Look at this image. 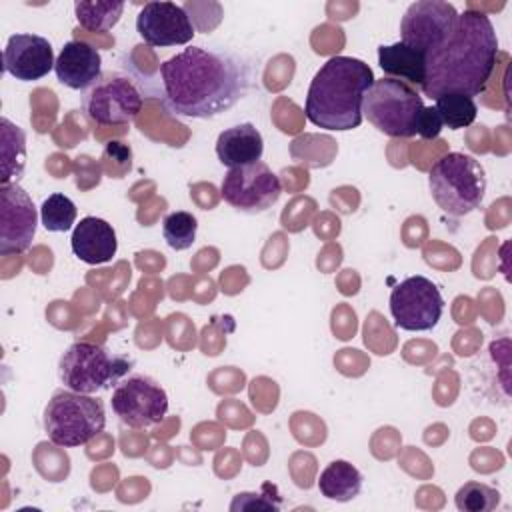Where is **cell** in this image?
I'll use <instances>...</instances> for the list:
<instances>
[{
    "label": "cell",
    "mask_w": 512,
    "mask_h": 512,
    "mask_svg": "<svg viewBox=\"0 0 512 512\" xmlns=\"http://www.w3.org/2000/svg\"><path fill=\"white\" fill-rule=\"evenodd\" d=\"M456 22L458 10L448 2H412L400 20V42L426 56L450 36Z\"/></svg>",
    "instance_id": "12"
},
{
    "label": "cell",
    "mask_w": 512,
    "mask_h": 512,
    "mask_svg": "<svg viewBox=\"0 0 512 512\" xmlns=\"http://www.w3.org/2000/svg\"><path fill=\"white\" fill-rule=\"evenodd\" d=\"M132 368V360L112 354L96 342H74L58 362L60 382L74 392L94 394L116 386Z\"/></svg>",
    "instance_id": "7"
},
{
    "label": "cell",
    "mask_w": 512,
    "mask_h": 512,
    "mask_svg": "<svg viewBox=\"0 0 512 512\" xmlns=\"http://www.w3.org/2000/svg\"><path fill=\"white\" fill-rule=\"evenodd\" d=\"M442 120L436 112L434 106H424L422 110V116H420V124H418V134L424 138V140H434L440 132H442Z\"/></svg>",
    "instance_id": "27"
},
{
    "label": "cell",
    "mask_w": 512,
    "mask_h": 512,
    "mask_svg": "<svg viewBox=\"0 0 512 512\" xmlns=\"http://www.w3.org/2000/svg\"><path fill=\"white\" fill-rule=\"evenodd\" d=\"M428 188L442 212L466 216L484 200L486 172L474 156L448 152L430 168Z\"/></svg>",
    "instance_id": "4"
},
{
    "label": "cell",
    "mask_w": 512,
    "mask_h": 512,
    "mask_svg": "<svg viewBox=\"0 0 512 512\" xmlns=\"http://www.w3.org/2000/svg\"><path fill=\"white\" fill-rule=\"evenodd\" d=\"M198 222L196 218L186 210L170 212L162 222V236L166 244L174 250H186L196 240Z\"/></svg>",
    "instance_id": "25"
},
{
    "label": "cell",
    "mask_w": 512,
    "mask_h": 512,
    "mask_svg": "<svg viewBox=\"0 0 512 512\" xmlns=\"http://www.w3.org/2000/svg\"><path fill=\"white\" fill-rule=\"evenodd\" d=\"M378 64L388 78L402 80L416 90L424 88L426 62H424V54H420L418 50H414L402 42L380 46L378 48Z\"/></svg>",
    "instance_id": "19"
},
{
    "label": "cell",
    "mask_w": 512,
    "mask_h": 512,
    "mask_svg": "<svg viewBox=\"0 0 512 512\" xmlns=\"http://www.w3.org/2000/svg\"><path fill=\"white\" fill-rule=\"evenodd\" d=\"M70 246L78 260L96 266L106 264L114 258L118 250V240L112 224L96 216H86L74 226Z\"/></svg>",
    "instance_id": "17"
},
{
    "label": "cell",
    "mask_w": 512,
    "mask_h": 512,
    "mask_svg": "<svg viewBox=\"0 0 512 512\" xmlns=\"http://www.w3.org/2000/svg\"><path fill=\"white\" fill-rule=\"evenodd\" d=\"M318 490L324 498L336 502H348L362 490L360 470L346 460H332L318 478Z\"/></svg>",
    "instance_id": "20"
},
{
    "label": "cell",
    "mask_w": 512,
    "mask_h": 512,
    "mask_svg": "<svg viewBox=\"0 0 512 512\" xmlns=\"http://www.w3.org/2000/svg\"><path fill=\"white\" fill-rule=\"evenodd\" d=\"M122 12H124V2L78 0L74 4L76 20L88 32H106V30H110L120 20Z\"/></svg>",
    "instance_id": "22"
},
{
    "label": "cell",
    "mask_w": 512,
    "mask_h": 512,
    "mask_svg": "<svg viewBox=\"0 0 512 512\" xmlns=\"http://www.w3.org/2000/svg\"><path fill=\"white\" fill-rule=\"evenodd\" d=\"M422 110L424 100L420 92L388 76L374 80L362 100V118L392 138L416 136Z\"/></svg>",
    "instance_id": "6"
},
{
    "label": "cell",
    "mask_w": 512,
    "mask_h": 512,
    "mask_svg": "<svg viewBox=\"0 0 512 512\" xmlns=\"http://www.w3.org/2000/svg\"><path fill=\"white\" fill-rule=\"evenodd\" d=\"M434 108L442 120V126L450 130H460L476 120L478 106L474 98L464 94H444L434 100Z\"/></svg>",
    "instance_id": "23"
},
{
    "label": "cell",
    "mask_w": 512,
    "mask_h": 512,
    "mask_svg": "<svg viewBox=\"0 0 512 512\" xmlns=\"http://www.w3.org/2000/svg\"><path fill=\"white\" fill-rule=\"evenodd\" d=\"M454 502L462 512H490L500 504V492L482 482H466L458 488Z\"/></svg>",
    "instance_id": "26"
},
{
    "label": "cell",
    "mask_w": 512,
    "mask_h": 512,
    "mask_svg": "<svg viewBox=\"0 0 512 512\" xmlns=\"http://www.w3.org/2000/svg\"><path fill=\"white\" fill-rule=\"evenodd\" d=\"M2 62L4 70L20 82L40 80L56 64L52 44L40 34H12L2 52Z\"/></svg>",
    "instance_id": "15"
},
{
    "label": "cell",
    "mask_w": 512,
    "mask_h": 512,
    "mask_svg": "<svg viewBox=\"0 0 512 512\" xmlns=\"http://www.w3.org/2000/svg\"><path fill=\"white\" fill-rule=\"evenodd\" d=\"M136 32L148 46L166 48L188 44L194 36L190 16L176 2H146L136 16Z\"/></svg>",
    "instance_id": "14"
},
{
    "label": "cell",
    "mask_w": 512,
    "mask_h": 512,
    "mask_svg": "<svg viewBox=\"0 0 512 512\" xmlns=\"http://www.w3.org/2000/svg\"><path fill=\"white\" fill-rule=\"evenodd\" d=\"M220 194L234 210L244 214H260L278 202L282 182L266 162L258 160L246 166L230 168L222 178Z\"/></svg>",
    "instance_id": "9"
},
{
    "label": "cell",
    "mask_w": 512,
    "mask_h": 512,
    "mask_svg": "<svg viewBox=\"0 0 512 512\" xmlns=\"http://www.w3.org/2000/svg\"><path fill=\"white\" fill-rule=\"evenodd\" d=\"M248 66L236 54L188 46L160 64L162 100L182 118H212L248 90Z\"/></svg>",
    "instance_id": "1"
},
{
    "label": "cell",
    "mask_w": 512,
    "mask_h": 512,
    "mask_svg": "<svg viewBox=\"0 0 512 512\" xmlns=\"http://www.w3.org/2000/svg\"><path fill=\"white\" fill-rule=\"evenodd\" d=\"M112 412L130 428H148L168 414L166 390L144 374L124 376L112 390Z\"/></svg>",
    "instance_id": "10"
},
{
    "label": "cell",
    "mask_w": 512,
    "mask_h": 512,
    "mask_svg": "<svg viewBox=\"0 0 512 512\" xmlns=\"http://www.w3.org/2000/svg\"><path fill=\"white\" fill-rule=\"evenodd\" d=\"M38 212L28 192L18 184L0 186V254H22L30 248Z\"/></svg>",
    "instance_id": "13"
},
{
    "label": "cell",
    "mask_w": 512,
    "mask_h": 512,
    "mask_svg": "<svg viewBox=\"0 0 512 512\" xmlns=\"http://www.w3.org/2000/svg\"><path fill=\"white\" fill-rule=\"evenodd\" d=\"M44 432L60 448L88 444L106 426V410L100 398L74 390H56L44 408Z\"/></svg>",
    "instance_id": "5"
},
{
    "label": "cell",
    "mask_w": 512,
    "mask_h": 512,
    "mask_svg": "<svg viewBox=\"0 0 512 512\" xmlns=\"http://www.w3.org/2000/svg\"><path fill=\"white\" fill-rule=\"evenodd\" d=\"M142 104V90L130 76L120 72L102 74L82 94L84 114L100 126L132 122L142 110Z\"/></svg>",
    "instance_id": "8"
},
{
    "label": "cell",
    "mask_w": 512,
    "mask_h": 512,
    "mask_svg": "<svg viewBox=\"0 0 512 512\" xmlns=\"http://www.w3.org/2000/svg\"><path fill=\"white\" fill-rule=\"evenodd\" d=\"M0 160H2V184L18 182L26 166V134L20 126L8 118L0 120Z\"/></svg>",
    "instance_id": "21"
},
{
    "label": "cell",
    "mask_w": 512,
    "mask_h": 512,
    "mask_svg": "<svg viewBox=\"0 0 512 512\" xmlns=\"http://www.w3.org/2000/svg\"><path fill=\"white\" fill-rule=\"evenodd\" d=\"M372 68L352 56H332L314 74L306 94V118L324 130H352L362 124V100L374 84Z\"/></svg>",
    "instance_id": "3"
},
{
    "label": "cell",
    "mask_w": 512,
    "mask_h": 512,
    "mask_svg": "<svg viewBox=\"0 0 512 512\" xmlns=\"http://www.w3.org/2000/svg\"><path fill=\"white\" fill-rule=\"evenodd\" d=\"M76 214V204L60 192L50 194L40 206V220L48 232H68L76 222Z\"/></svg>",
    "instance_id": "24"
},
{
    "label": "cell",
    "mask_w": 512,
    "mask_h": 512,
    "mask_svg": "<svg viewBox=\"0 0 512 512\" xmlns=\"http://www.w3.org/2000/svg\"><path fill=\"white\" fill-rule=\"evenodd\" d=\"M498 38L484 12L464 10L450 36L424 56V96L436 100L444 94H482L494 72Z\"/></svg>",
    "instance_id": "2"
},
{
    "label": "cell",
    "mask_w": 512,
    "mask_h": 512,
    "mask_svg": "<svg viewBox=\"0 0 512 512\" xmlns=\"http://www.w3.org/2000/svg\"><path fill=\"white\" fill-rule=\"evenodd\" d=\"M262 152H264L262 134L250 122L230 126L218 134L216 156L220 164L226 166L228 170L258 162L262 158Z\"/></svg>",
    "instance_id": "18"
},
{
    "label": "cell",
    "mask_w": 512,
    "mask_h": 512,
    "mask_svg": "<svg viewBox=\"0 0 512 512\" xmlns=\"http://www.w3.org/2000/svg\"><path fill=\"white\" fill-rule=\"evenodd\" d=\"M444 312V298L438 286L426 276H410L390 292V314L402 330H432Z\"/></svg>",
    "instance_id": "11"
},
{
    "label": "cell",
    "mask_w": 512,
    "mask_h": 512,
    "mask_svg": "<svg viewBox=\"0 0 512 512\" xmlns=\"http://www.w3.org/2000/svg\"><path fill=\"white\" fill-rule=\"evenodd\" d=\"M54 72L60 84L72 90H88L102 76V56L94 46L70 40L56 56Z\"/></svg>",
    "instance_id": "16"
}]
</instances>
